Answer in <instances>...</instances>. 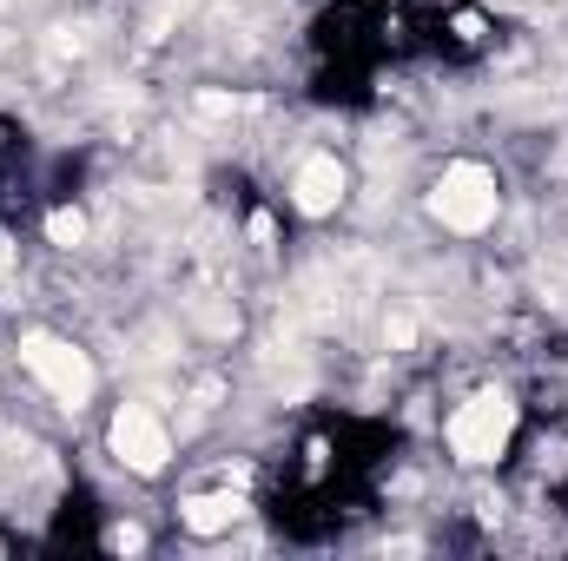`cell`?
Wrapping results in <instances>:
<instances>
[{
    "label": "cell",
    "instance_id": "obj_1",
    "mask_svg": "<svg viewBox=\"0 0 568 561\" xmlns=\"http://www.w3.org/2000/svg\"><path fill=\"white\" fill-rule=\"evenodd\" d=\"M429 212L443 218V232H463V238L483 232V225H496V172L476 165V159H456V165L436 178Z\"/></svg>",
    "mask_w": 568,
    "mask_h": 561
},
{
    "label": "cell",
    "instance_id": "obj_2",
    "mask_svg": "<svg viewBox=\"0 0 568 561\" xmlns=\"http://www.w3.org/2000/svg\"><path fill=\"white\" fill-rule=\"evenodd\" d=\"M20 357H27V370L53 390L60 410H87V404H93V364H87V350H73L67 337L27 330V337H20Z\"/></svg>",
    "mask_w": 568,
    "mask_h": 561
},
{
    "label": "cell",
    "instance_id": "obj_3",
    "mask_svg": "<svg viewBox=\"0 0 568 561\" xmlns=\"http://www.w3.org/2000/svg\"><path fill=\"white\" fill-rule=\"evenodd\" d=\"M509 429H516V404L503 390H483L449 417V449H456V462H496Z\"/></svg>",
    "mask_w": 568,
    "mask_h": 561
},
{
    "label": "cell",
    "instance_id": "obj_4",
    "mask_svg": "<svg viewBox=\"0 0 568 561\" xmlns=\"http://www.w3.org/2000/svg\"><path fill=\"white\" fill-rule=\"evenodd\" d=\"M113 456H120L126 469H140V476H159L165 456H172V436H165V422L152 417L145 404H126V410L113 417Z\"/></svg>",
    "mask_w": 568,
    "mask_h": 561
},
{
    "label": "cell",
    "instance_id": "obj_5",
    "mask_svg": "<svg viewBox=\"0 0 568 561\" xmlns=\"http://www.w3.org/2000/svg\"><path fill=\"white\" fill-rule=\"evenodd\" d=\"M291 198H297V212H304V218L337 212V198H344V165H337L331 152H311V159L297 165V178H291Z\"/></svg>",
    "mask_w": 568,
    "mask_h": 561
},
{
    "label": "cell",
    "instance_id": "obj_6",
    "mask_svg": "<svg viewBox=\"0 0 568 561\" xmlns=\"http://www.w3.org/2000/svg\"><path fill=\"white\" fill-rule=\"evenodd\" d=\"M239 516H245V502H239L232 489H219V496H192V502L179 509V522H185L192 536H225Z\"/></svg>",
    "mask_w": 568,
    "mask_h": 561
},
{
    "label": "cell",
    "instance_id": "obj_7",
    "mask_svg": "<svg viewBox=\"0 0 568 561\" xmlns=\"http://www.w3.org/2000/svg\"><path fill=\"white\" fill-rule=\"evenodd\" d=\"M47 238H53V245H60V252H73V245H80V238H87V218H80V212H67V205H60V212H47Z\"/></svg>",
    "mask_w": 568,
    "mask_h": 561
},
{
    "label": "cell",
    "instance_id": "obj_8",
    "mask_svg": "<svg viewBox=\"0 0 568 561\" xmlns=\"http://www.w3.org/2000/svg\"><path fill=\"white\" fill-rule=\"evenodd\" d=\"M384 344H390V350H410V344H417V317H410V310H390V317H384Z\"/></svg>",
    "mask_w": 568,
    "mask_h": 561
},
{
    "label": "cell",
    "instance_id": "obj_9",
    "mask_svg": "<svg viewBox=\"0 0 568 561\" xmlns=\"http://www.w3.org/2000/svg\"><path fill=\"white\" fill-rule=\"evenodd\" d=\"M13 258H20V252H13V238H7V232H0V278H7V272H13Z\"/></svg>",
    "mask_w": 568,
    "mask_h": 561
}]
</instances>
